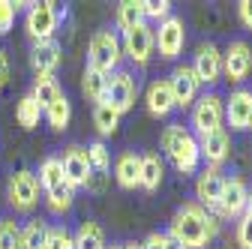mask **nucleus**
<instances>
[{"mask_svg": "<svg viewBox=\"0 0 252 249\" xmlns=\"http://www.w3.org/2000/svg\"><path fill=\"white\" fill-rule=\"evenodd\" d=\"M219 222L216 216L207 213L201 204L195 201H186L183 207L174 210L171 216V228H168V237L180 246V249H207V243L213 240Z\"/></svg>", "mask_w": 252, "mask_h": 249, "instance_id": "obj_1", "label": "nucleus"}, {"mask_svg": "<svg viewBox=\"0 0 252 249\" xmlns=\"http://www.w3.org/2000/svg\"><path fill=\"white\" fill-rule=\"evenodd\" d=\"M39 189L45 195V204L54 216H63L72 210V201H75V189L66 183V177H63V168H60V159L57 156H48L42 159L39 165Z\"/></svg>", "mask_w": 252, "mask_h": 249, "instance_id": "obj_2", "label": "nucleus"}, {"mask_svg": "<svg viewBox=\"0 0 252 249\" xmlns=\"http://www.w3.org/2000/svg\"><path fill=\"white\" fill-rule=\"evenodd\" d=\"M162 150L165 156L174 162V168L180 174H195L201 153H198V138L189 132L183 123H171V126L162 132Z\"/></svg>", "mask_w": 252, "mask_h": 249, "instance_id": "obj_3", "label": "nucleus"}, {"mask_svg": "<svg viewBox=\"0 0 252 249\" xmlns=\"http://www.w3.org/2000/svg\"><path fill=\"white\" fill-rule=\"evenodd\" d=\"M120 60H123L120 36L114 30H96L90 36V45H87V66L99 69L102 75H111L120 69Z\"/></svg>", "mask_w": 252, "mask_h": 249, "instance_id": "obj_4", "label": "nucleus"}, {"mask_svg": "<svg viewBox=\"0 0 252 249\" xmlns=\"http://www.w3.org/2000/svg\"><path fill=\"white\" fill-rule=\"evenodd\" d=\"M6 201L18 210V213H30L36 204H39V180L33 171H15L9 174V183H6Z\"/></svg>", "mask_w": 252, "mask_h": 249, "instance_id": "obj_5", "label": "nucleus"}, {"mask_svg": "<svg viewBox=\"0 0 252 249\" xmlns=\"http://www.w3.org/2000/svg\"><path fill=\"white\" fill-rule=\"evenodd\" d=\"M60 24V9L51 0H42V3H30L27 15H24V27H27V36L33 42L42 39H54V30Z\"/></svg>", "mask_w": 252, "mask_h": 249, "instance_id": "obj_6", "label": "nucleus"}, {"mask_svg": "<svg viewBox=\"0 0 252 249\" xmlns=\"http://www.w3.org/2000/svg\"><path fill=\"white\" fill-rule=\"evenodd\" d=\"M222 120H225V105L219 99V93H204V96L195 99V105H192V129L198 132V138L222 129Z\"/></svg>", "mask_w": 252, "mask_h": 249, "instance_id": "obj_7", "label": "nucleus"}, {"mask_svg": "<svg viewBox=\"0 0 252 249\" xmlns=\"http://www.w3.org/2000/svg\"><path fill=\"white\" fill-rule=\"evenodd\" d=\"M135 96H138V84L132 78V72L126 69H117L108 75V84H105V99L117 114H126L132 105H135Z\"/></svg>", "mask_w": 252, "mask_h": 249, "instance_id": "obj_8", "label": "nucleus"}, {"mask_svg": "<svg viewBox=\"0 0 252 249\" xmlns=\"http://www.w3.org/2000/svg\"><path fill=\"white\" fill-rule=\"evenodd\" d=\"M183 42H186V24L177 15H168L153 30V48H159L162 60H174L183 51Z\"/></svg>", "mask_w": 252, "mask_h": 249, "instance_id": "obj_9", "label": "nucleus"}, {"mask_svg": "<svg viewBox=\"0 0 252 249\" xmlns=\"http://www.w3.org/2000/svg\"><path fill=\"white\" fill-rule=\"evenodd\" d=\"M246 201H249V189L240 177H225L222 195H219L213 216H222V219H240L246 213Z\"/></svg>", "mask_w": 252, "mask_h": 249, "instance_id": "obj_10", "label": "nucleus"}, {"mask_svg": "<svg viewBox=\"0 0 252 249\" xmlns=\"http://www.w3.org/2000/svg\"><path fill=\"white\" fill-rule=\"evenodd\" d=\"M252 72V48L243 39H234L225 51H222V75L231 84H243Z\"/></svg>", "mask_w": 252, "mask_h": 249, "instance_id": "obj_11", "label": "nucleus"}, {"mask_svg": "<svg viewBox=\"0 0 252 249\" xmlns=\"http://www.w3.org/2000/svg\"><path fill=\"white\" fill-rule=\"evenodd\" d=\"M60 159V168H63V177H66V183L72 186V189H81V186L90 183V162H87V147L81 144H69L66 150H63Z\"/></svg>", "mask_w": 252, "mask_h": 249, "instance_id": "obj_12", "label": "nucleus"}, {"mask_svg": "<svg viewBox=\"0 0 252 249\" xmlns=\"http://www.w3.org/2000/svg\"><path fill=\"white\" fill-rule=\"evenodd\" d=\"M120 45H123V54L129 57L132 63L144 66L147 60H150V54H153V27L147 21L135 24L132 30H126V33H123Z\"/></svg>", "mask_w": 252, "mask_h": 249, "instance_id": "obj_13", "label": "nucleus"}, {"mask_svg": "<svg viewBox=\"0 0 252 249\" xmlns=\"http://www.w3.org/2000/svg\"><path fill=\"white\" fill-rule=\"evenodd\" d=\"M168 84H171V93H174V108H192L195 105L201 81L195 78V72H192L189 63H177Z\"/></svg>", "mask_w": 252, "mask_h": 249, "instance_id": "obj_14", "label": "nucleus"}, {"mask_svg": "<svg viewBox=\"0 0 252 249\" xmlns=\"http://www.w3.org/2000/svg\"><path fill=\"white\" fill-rule=\"evenodd\" d=\"M192 72H195V78H198L201 84H216L219 78H222V51H219L213 42L198 45Z\"/></svg>", "mask_w": 252, "mask_h": 249, "instance_id": "obj_15", "label": "nucleus"}, {"mask_svg": "<svg viewBox=\"0 0 252 249\" xmlns=\"http://www.w3.org/2000/svg\"><path fill=\"white\" fill-rule=\"evenodd\" d=\"M222 186H225V174L222 168H204L195 180V204H201L207 213H213L219 195H222Z\"/></svg>", "mask_w": 252, "mask_h": 249, "instance_id": "obj_16", "label": "nucleus"}, {"mask_svg": "<svg viewBox=\"0 0 252 249\" xmlns=\"http://www.w3.org/2000/svg\"><path fill=\"white\" fill-rule=\"evenodd\" d=\"M60 60H63V48L57 39H42V42H33V48H30V66H33L36 78L54 75Z\"/></svg>", "mask_w": 252, "mask_h": 249, "instance_id": "obj_17", "label": "nucleus"}, {"mask_svg": "<svg viewBox=\"0 0 252 249\" xmlns=\"http://www.w3.org/2000/svg\"><path fill=\"white\" fill-rule=\"evenodd\" d=\"M222 105H225V120H228V126L234 132H240V129L249 126V117H252V90H243V87L234 90Z\"/></svg>", "mask_w": 252, "mask_h": 249, "instance_id": "obj_18", "label": "nucleus"}, {"mask_svg": "<svg viewBox=\"0 0 252 249\" xmlns=\"http://www.w3.org/2000/svg\"><path fill=\"white\" fill-rule=\"evenodd\" d=\"M228 150H231V141H228V132H225V129H216V132L198 138V153H201V159H204L210 168H219V165H222V162L228 159Z\"/></svg>", "mask_w": 252, "mask_h": 249, "instance_id": "obj_19", "label": "nucleus"}, {"mask_svg": "<svg viewBox=\"0 0 252 249\" xmlns=\"http://www.w3.org/2000/svg\"><path fill=\"white\" fill-rule=\"evenodd\" d=\"M144 102H147V111L153 117H168L174 111V93H171V84L168 78H159V81H153L144 93Z\"/></svg>", "mask_w": 252, "mask_h": 249, "instance_id": "obj_20", "label": "nucleus"}, {"mask_svg": "<svg viewBox=\"0 0 252 249\" xmlns=\"http://www.w3.org/2000/svg\"><path fill=\"white\" fill-rule=\"evenodd\" d=\"M114 177H117V186L120 189H135L141 186V156L132 150H126L117 156L114 162Z\"/></svg>", "mask_w": 252, "mask_h": 249, "instance_id": "obj_21", "label": "nucleus"}, {"mask_svg": "<svg viewBox=\"0 0 252 249\" xmlns=\"http://www.w3.org/2000/svg\"><path fill=\"white\" fill-rule=\"evenodd\" d=\"M162 177H165L162 156L159 153H144L141 156V189L144 192H156L162 186Z\"/></svg>", "mask_w": 252, "mask_h": 249, "instance_id": "obj_22", "label": "nucleus"}, {"mask_svg": "<svg viewBox=\"0 0 252 249\" xmlns=\"http://www.w3.org/2000/svg\"><path fill=\"white\" fill-rule=\"evenodd\" d=\"M72 243H75V249H108L102 225L93 222V219H87V222L78 225V231L72 234Z\"/></svg>", "mask_w": 252, "mask_h": 249, "instance_id": "obj_23", "label": "nucleus"}, {"mask_svg": "<svg viewBox=\"0 0 252 249\" xmlns=\"http://www.w3.org/2000/svg\"><path fill=\"white\" fill-rule=\"evenodd\" d=\"M105 84H108V75H102L99 69L87 66L84 75H81V93H84V99L93 102V105H99L105 99Z\"/></svg>", "mask_w": 252, "mask_h": 249, "instance_id": "obj_24", "label": "nucleus"}, {"mask_svg": "<svg viewBox=\"0 0 252 249\" xmlns=\"http://www.w3.org/2000/svg\"><path fill=\"white\" fill-rule=\"evenodd\" d=\"M42 114H45L48 126H51L54 132H63V129L69 126V120H72V102H69V99L60 93V96H57V99H54V102H51Z\"/></svg>", "mask_w": 252, "mask_h": 249, "instance_id": "obj_25", "label": "nucleus"}, {"mask_svg": "<svg viewBox=\"0 0 252 249\" xmlns=\"http://www.w3.org/2000/svg\"><path fill=\"white\" fill-rule=\"evenodd\" d=\"M60 93H63V90H60L57 78H54V75H42V78H36V81H33V90H30V96H33V102L45 111V108L60 96Z\"/></svg>", "mask_w": 252, "mask_h": 249, "instance_id": "obj_26", "label": "nucleus"}, {"mask_svg": "<svg viewBox=\"0 0 252 249\" xmlns=\"http://www.w3.org/2000/svg\"><path fill=\"white\" fill-rule=\"evenodd\" d=\"M93 126H96V132L102 138L114 135L117 126H120V114L108 105V102H99V105H93Z\"/></svg>", "mask_w": 252, "mask_h": 249, "instance_id": "obj_27", "label": "nucleus"}, {"mask_svg": "<svg viewBox=\"0 0 252 249\" xmlns=\"http://www.w3.org/2000/svg\"><path fill=\"white\" fill-rule=\"evenodd\" d=\"M39 117H42V108L33 102V96H30V93L15 102V120H18L21 129H27V132L36 129V126H39Z\"/></svg>", "mask_w": 252, "mask_h": 249, "instance_id": "obj_28", "label": "nucleus"}, {"mask_svg": "<svg viewBox=\"0 0 252 249\" xmlns=\"http://www.w3.org/2000/svg\"><path fill=\"white\" fill-rule=\"evenodd\" d=\"M87 162H90V180L108 174V168H111V156H108V147H105L102 138H99V141H93V144H87Z\"/></svg>", "mask_w": 252, "mask_h": 249, "instance_id": "obj_29", "label": "nucleus"}, {"mask_svg": "<svg viewBox=\"0 0 252 249\" xmlns=\"http://www.w3.org/2000/svg\"><path fill=\"white\" fill-rule=\"evenodd\" d=\"M48 243V225L42 219H30L21 228V249H45Z\"/></svg>", "mask_w": 252, "mask_h": 249, "instance_id": "obj_30", "label": "nucleus"}, {"mask_svg": "<svg viewBox=\"0 0 252 249\" xmlns=\"http://www.w3.org/2000/svg\"><path fill=\"white\" fill-rule=\"evenodd\" d=\"M144 21V6H141V0H123V3L117 6V27L123 30H132L135 24Z\"/></svg>", "mask_w": 252, "mask_h": 249, "instance_id": "obj_31", "label": "nucleus"}, {"mask_svg": "<svg viewBox=\"0 0 252 249\" xmlns=\"http://www.w3.org/2000/svg\"><path fill=\"white\" fill-rule=\"evenodd\" d=\"M0 249H21V225L15 219H0Z\"/></svg>", "mask_w": 252, "mask_h": 249, "instance_id": "obj_32", "label": "nucleus"}, {"mask_svg": "<svg viewBox=\"0 0 252 249\" xmlns=\"http://www.w3.org/2000/svg\"><path fill=\"white\" fill-rule=\"evenodd\" d=\"M141 6H144V21H165L171 15V3L168 0H141Z\"/></svg>", "mask_w": 252, "mask_h": 249, "instance_id": "obj_33", "label": "nucleus"}, {"mask_svg": "<svg viewBox=\"0 0 252 249\" xmlns=\"http://www.w3.org/2000/svg\"><path fill=\"white\" fill-rule=\"evenodd\" d=\"M45 249H75L69 228H66V225H54V228H48V243H45Z\"/></svg>", "mask_w": 252, "mask_h": 249, "instance_id": "obj_34", "label": "nucleus"}, {"mask_svg": "<svg viewBox=\"0 0 252 249\" xmlns=\"http://www.w3.org/2000/svg\"><path fill=\"white\" fill-rule=\"evenodd\" d=\"M15 12H18V3H9V0H0V36L12 30V24H15Z\"/></svg>", "mask_w": 252, "mask_h": 249, "instance_id": "obj_35", "label": "nucleus"}, {"mask_svg": "<svg viewBox=\"0 0 252 249\" xmlns=\"http://www.w3.org/2000/svg\"><path fill=\"white\" fill-rule=\"evenodd\" d=\"M141 249H180L165 231H153V234H147V240L141 243Z\"/></svg>", "mask_w": 252, "mask_h": 249, "instance_id": "obj_36", "label": "nucleus"}, {"mask_svg": "<svg viewBox=\"0 0 252 249\" xmlns=\"http://www.w3.org/2000/svg\"><path fill=\"white\" fill-rule=\"evenodd\" d=\"M237 243L243 249H252V216H240V222H237Z\"/></svg>", "mask_w": 252, "mask_h": 249, "instance_id": "obj_37", "label": "nucleus"}, {"mask_svg": "<svg viewBox=\"0 0 252 249\" xmlns=\"http://www.w3.org/2000/svg\"><path fill=\"white\" fill-rule=\"evenodd\" d=\"M237 15H240V24L246 30H252V0H240V3H237Z\"/></svg>", "mask_w": 252, "mask_h": 249, "instance_id": "obj_38", "label": "nucleus"}, {"mask_svg": "<svg viewBox=\"0 0 252 249\" xmlns=\"http://www.w3.org/2000/svg\"><path fill=\"white\" fill-rule=\"evenodd\" d=\"M6 84H9V57L0 48V87H6Z\"/></svg>", "mask_w": 252, "mask_h": 249, "instance_id": "obj_39", "label": "nucleus"}, {"mask_svg": "<svg viewBox=\"0 0 252 249\" xmlns=\"http://www.w3.org/2000/svg\"><path fill=\"white\" fill-rule=\"evenodd\" d=\"M120 249H141V243H135V240H129V243H120Z\"/></svg>", "mask_w": 252, "mask_h": 249, "instance_id": "obj_40", "label": "nucleus"}, {"mask_svg": "<svg viewBox=\"0 0 252 249\" xmlns=\"http://www.w3.org/2000/svg\"><path fill=\"white\" fill-rule=\"evenodd\" d=\"M246 216H252V189H249V201H246Z\"/></svg>", "mask_w": 252, "mask_h": 249, "instance_id": "obj_41", "label": "nucleus"}, {"mask_svg": "<svg viewBox=\"0 0 252 249\" xmlns=\"http://www.w3.org/2000/svg\"><path fill=\"white\" fill-rule=\"evenodd\" d=\"M246 129H252V117H249V126H246Z\"/></svg>", "mask_w": 252, "mask_h": 249, "instance_id": "obj_42", "label": "nucleus"}, {"mask_svg": "<svg viewBox=\"0 0 252 249\" xmlns=\"http://www.w3.org/2000/svg\"><path fill=\"white\" fill-rule=\"evenodd\" d=\"M108 249H120V246H108Z\"/></svg>", "mask_w": 252, "mask_h": 249, "instance_id": "obj_43", "label": "nucleus"}]
</instances>
